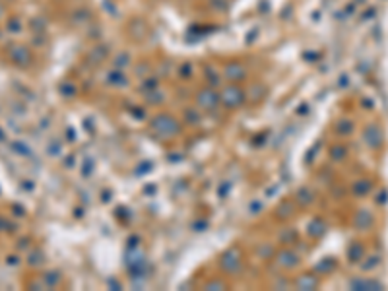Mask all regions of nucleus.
<instances>
[{
  "mask_svg": "<svg viewBox=\"0 0 388 291\" xmlns=\"http://www.w3.org/2000/svg\"><path fill=\"white\" fill-rule=\"evenodd\" d=\"M315 286H317V280H315V278H309V280H303V278H301V280L297 282V288H305V290H313Z\"/></svg>",
  "mask_w": 388,
  "mask_h": 291,
  "instance_id": "nucleus-7",
  "label": "nucleus"
},
{
  "mask_svg": "<svg viewBox=\"0 0 388 291\" xmlns=\"http://www.w3.org/2000/svg\"><path fill=\"white\" fill-rule=\"evenodd\" d=\"M221 266H223L225 272L235 274V272L241 268V255H239V251H237V249H231L229 253H225V256H223V260H221Z\"/></svg>",
  "mask_w": 388,
  "mask_h": 291,
  "instance_id": "nucleus-5",
  "label": "nucleus"
},
{
  "mask_svg": "<svg viewBox=\"0 0 388 291\" xmlns=\"http://www.w3.org/2000/svg\"><path fill=\"white\" fill-rule=\"evenodd\" d=\"M185 115H187V117H189V119H187V121H189V123H191V125H193V123H198V115H196V113H194V115H193V109H189V111H187V113H185Z\"/></svg>",
  "mask_w": 388,
  "mask_h": 291,
  "instance_id": "nucleus-8",
  "label": "nucleus"
},
{
  "mask_svg": "<svg viewBox=\"0 0 388 291\" xmlns=\"http://www.w3.org/2000/svg\"><path fill=\"white\" fill-rule=\"evenodd\" d=\"M196 105H198L200 109H204V111H215V109L221 105L219 93L213 91V90H210V88H206V90L198 91V95H196Z\"/></svg>",
  "mask_w": 388,
  "mask_h": 291,
  "instance_id": "nucleus-3",
  "label": "nucleus"
},
{
  "mask_svg": "<svg viewBox=\"0 0 388 291\" xmlns=\"http://www.w3.org/2000/svg\"><path fill=\"white\" fill-rule=\"evenodd\" d=\"M245 76H247V72H245V66H243L241 62H229V64L223 68V78H225L227 82H231V84L243 80Z\"/></svg>",
  "mask_w": 388,
  "mask_h": 291,
  "instance_id": "nucleus-4",
  "label": "nucleus"
},
{
  "mask_svg": "<svg viewBox=\"0 0 388 291\" xmlns=\"http://www.w3.org/2000/svg\"><path fill=\"white\" fill-rule=\"evenodd\" d=\"M219 101L221 105H225L227 109H237L245 103V91L235 86V84H229L227 88H223V91L219 93Z\"/></svg>",
  "mask_w": 388,
  "mask_h": 291,
  "instance_id": "nucleus-1",
  "label": "nucleus"
},
{
  "mask_svg": "<svg viewBox=\"0 0 388 291\" xmlns=\"http://www.w3.org/2000/svg\"><path fill=\"white\" fill-rule=\"evenodd\" d=\"M280 262L283 264V266H287V268H293V266H297V258H295V255L293 253H282L280 255Z\"/></svg>",
  "mask_w": 388,
  "mask_h": 291,
  "instance_id": "nucleus-6",
  "label": "nucleus"
},
{
  "mask_svg": "<svg viewBox=\"0 0 388 291\" xmlns=\"http://www.w3.org/2000/svg\"><path fill=\"white\" fill-rule=\"evenodd\" d=\"M152 130L165 138H173L179 132V123L169 115H159L152 121Z\"/></svg>",
  "mask_w": 388,
  "mask_h": 291,
  "instance_id": "nucleus-2",
  "label": "nucleus"
}]
</instances>
